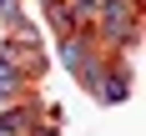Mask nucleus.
I'll return each mask as SVG.
<instances>
[{
	"mask_svg": "<svg viewBox=\"0 0 146 136\" xmlns=\"http://www.w3.org/2000/svg\"><path fill=\"white\" fill-rule=\"evenodd\" d=\"M35 126V111H0V136H20Z\"/></svg>",
	"mask_w": 146,
	"mask_h": 136,
	"instance_id": "obj_1",
	"label": "nucleus"
},
{
	"mask_svg": "<svg viewBox=\"0 0 146 136\" xmlns=\"http://www.w3.org/2000/svg\"><path fill=\"white\" fill-rule=\"evenodd\" d=\"M20 86H25V71H20L10 56H5V60H0V96H15Z\"/></svg>",
	"mask_w": 146,
	"mask_h": 136,
	"instance_id": "obj_2",
	"label": "nucleus"
},
{
	"mask_svg": "<svg viewBox=\"0 0 146 136\" xmlns=\"http://www.w3.org/2000/svg\"><path fill=\"white\" fill-rule=\"evenodd\" d=\"M96 96H101V101H126V96H131V86H126V76H101V86H96Z\"/></svg>",
	"mask_w": 146,
	"mask_h": 136,
	"instance_id": "obj_3",
	"label": "nucleus"
},
{
	"mask_svg": "<svg viewBox=\"0 0 146 136\" xmlns=\"http://www.w3.org/2000/svg\"><path fill=\"white\" fill-rule=\"evenodd\" d=\"M71 15H76V20H91V15H101V0H76Z\"/></svg>",
	"mask_w": 146,
	"mask_h": 136,
	"instance_id": "obj_4",
	"label": "nucleus"
}]
</instances>
